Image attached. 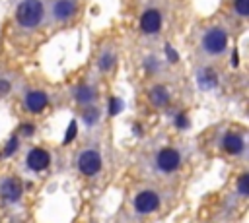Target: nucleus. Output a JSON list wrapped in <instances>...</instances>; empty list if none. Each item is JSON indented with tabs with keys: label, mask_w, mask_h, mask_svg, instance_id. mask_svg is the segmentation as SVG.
I'll use <instances>...</instances> for the list:
<instances>
[{
	"label": "nucleus",
	"mask_w": 249,
	"mask_h": 223,
	"mask_svg": "<svg viewBox=\"0 0 249 223\" xmlns=\"http://www.w3.org/2000/svg\"><path fill=\"white\" fill-rule=\"evenodd\" d=\"M45 6L41 0H23L16 10V19L23 29H33L43 21Z\"/></svg>",
	"instance_id": "obj_1"
},
{
	"label": "nucleus",
	"mask_w": 249,
	"mask_h": 223,
	"mask_svg": "<svg viewBox=\"0 0 249 223\" xmlns=\"http://www.w3.org/2000/svg\"><path fill=\"white\" fill-rule=\"evenodd\" d=\"M200 47H202V50L206 54L220 56L226 50V47H228V33H226V29L220 27V25H212L210 29H206L202 39H200Z\"/></svg>",
	"instance_id": "obj_2"
},
{
	"label": "nucleus",
	"mask_w": 249,
	"mask_h": 223,
	"mask_svg": "<svg viewBox=\"0 0 249 223\" xmlns=\"http://www.w3.org/2000/svg\"><path fill=\"white\" fill-rule=\"evenodd\" d=\"M101 155L95 149H84L78 157V171L84 176H93L101 171Z\"/></svg>",
	"instance_id": "obj_3"
},
{
	"label": "nucleus",
	"mask_w": 249,
	"mask_h": 223,
	"mask_svg": "<svg viewBox=\"0 0 249 223\" xmlns=\"http://www.w3.org/2000/svg\"><path fill=\"white\" fill-rule=\"evenodd\" d=\"M156 167L163 173H173L181 167V155L173 147H163L156 155Z\"/></svg>",
	"instance_id": "obj_4"
},
{
	"label": "nucleus",
	"mask_w": 249,
	"mask_h": 223,
	"mask_svg": "<svg viewBox=\"0 0 249 223\" xmlns=\"http://www.w3.org/2000/svg\"><path fill=\"white\" fill-rule=\"evenodd\" d=\"M160 207V196H158V192H154V190H142V192H138L136 194V198H134V209L138 211V213H152V211H156Z\"/></svg>",
	"instance_id": "obj_5"
},
{
	"label": "nucleus",
	"mask_w": 249,
	"mask_h": 223,
	"mask_svg": "<svg viewBox=\"0 0 249 223\" xmlns=\"http://www.w3.org/2000/svg\"><path fill=\"white\" fill-rule=\"evenodd\" d=\"M21 194H23V184L18 176H8L0 182V198L2 200L14 204L21 198Z\"/></svg>",
	"instance_id": "obj_6"
},
{
	"label": "nucleus",
	"mask_w": 249,
	"mask_h": 223,
	"mask_svg": "<svg viewBox=\"0 0 249 223\" xmlns=\"http://www.w3.org/2000/svg\"><path fill=\"white\" fill-rule=\"evenodd\" d=\"M25 165L31 171H45L51 165V155L43 147H33V149H29V153L25 157Z\"/></svg>",
	"instance_id": "obj_7"
},
{
	"label": "nucleus",
	"mask_w": 249,
	"mask_h": 223,
	"mask_svg": "<svg viewBox=\"0 0 249 223\" xmlns=\"http://www.w3.org/2000/svg\"><path fill=\"white\" fill-rule=\"evenodd\" d=\"M140 29H142L144 33H148V35L158 33V31L161 29V14H160V10L148 8V10L140 16Z\"/></svg>",
	"instance_id": "obj_8"
},
{
	"label": "nucleus",
	"mask_w": 249,
	"mask_h": 223,
	"mask_svg": "<svg viewBox=\"0 0 249 223\" xmlns=\"http://www.w3.org/2000/svg\"><path fill=\"white\" fill-rule=\"evenodd\" d=\"M76 0H54L51 14L56 21H66L76 14Z\"/></svg>",
	"instance_id": "obj_9"
},
{
	"label": "nucleus",
	"mask_w": 249,
	"mask_h": 223,
	"mask_svg": "<svg viewBox=\"0 0 249 223\" xmlns=\"http://www.w3.org/2000/svg\"><path fill=\"white\" fill-rule=\"evenodd\" d=\"M25 109L29 111V112H41L47 105H49V97L43 93V91H29L27 95H25Z\"/></svg>",
	"instance_id": "obj_10"
},
{
	"label": "nucleus",
	"mask_w": 249,
	"mask_h": 223,
	"mask_svg": "<svg viewBox=\"0 0 249 223\" xmlns=\"http://www.w3.org/2000/svg\"><path fill=\"white\" fill-rule=\"evenodd\" d=\"M222 147H224V151L230 153V155H239V153H243V149H245V142H243V138H241L239 134L228 132V134L224 136V140H222Z\"/></svg>",
	"instance_id": "obj_11"
},
{
	"label": "nucleus",
	"mask_w": 249,
	"mask_h": 223,
	"mask_svg": "<svg viewBox=\"0 0 249 223\" xmlns=\"http://www.w3.org/2000/svg\"><path fill=\"white\" fill-rule=\"evenodd\" d=\"M74 99H76V103L89 107L97 99V89L93 85H78L74 89Z\"/></svg>",
	"instance_id": "obj_12"
},
{
	"label": "nucleus",
	"mask_w": 249,
	"mask_h": 223,
	"mask_svg": "<svg viewBox=\"0 0 249 223\" xmlns=\"http://www.w3.org/2000/svg\"><path fill=\"white\" fill-rule=\"evenodd\" d=\"M148 97H150V103L156 105V107H165L167 101H169V93H167V89L163 85H154L150 89Z\"/></svg>",
	"instance_id": "obj_13"
},
{
	"label": "nucleus",
	"mask_w": 249,
	"mask_h": 223,
	"mask_svg": "<svg viewBox=\"0 0 249 223\" xmlns=\"http://www.w3.org/2000/svg\"><path fill=\"white\" fill-rule=\"evenodd\" d=\"M216 83H218V76H216V72L212 68L198 70V85L202 89H212Z\"/></svg>",
	"instance_id": "obj_14"
},
{
	"label": "nucleus",
	"mask_w": 249,
	"mask_h": 223,
	"mask_svg": "<svg viewBox=\"0 0 249 223\" xmlns=\"http://www.w3.org/2000/svg\"><path fill=\"white\" fill-rule=\"evenodd\" d=\"M82 118H84V122H86L88 126L95 124V122L99 120V109H97V107H93V105H89V107H88V109L84 111Z\"/></svg>",
	"instance_id": "obj_15"
},
{
	"label": "nucleus",
	"mask_w": 249,
	"mask_h": 223,
	"mask_svg": "<svg viewBox=\"0 0 249 223\" xmlns=\"http://www.w3.org/2000/svg\"><path fill=\"white\" fill-rule=\"evenodd\" d=\"M18 145H19V140H18V136H12V138L8 140V143L4 145V149L0 151V157H10L12 153H16Z\"/></svg>",
	"instance_id": "obj_16"
},
{
	"label": "nucleus",
	"mask_w": 249,
	"mask_h": 223,
	"mask_svg": "<svg viewBox=\"0 0 249 223\" xmlns=\"http://www.w3.org/2000/svg\"><path fill=\"white\" fill-rule=\"evenodd\" d=\"M113 62H115V56H113L111 52H103V56H101V60H99V68H101L103 72H109V70L113 68Z\"/></svg>",
	"instance_id": "obj_17"
},
{
	"label": "nucleus",
	"mask_w": 249,
	"mask_h": 223,
	"mask_svg": "<svg viewBox=\"0 0 249 223\" xmlns=\"http://www.w3.org/2000/svg\"><path fill=\"white\" fill-rule=\"evenodd\" d=\"M237 190L241 196H249V175H241L239 180H237Z\"/></svg>",
	"instance_id": "obj_18"
},
{
	"label": "nucleus",
	"mask_w": 249,
	"mask_h": 223,
	"mask_svg": "<svg viewBox=\"0 0 249 223\" xmlns=\"http://www.w3.org/2000/svg\"><path fill=\"white\" fill-rule=\"evenodd\" d=\"M233 10H235L241 17H245V16L249 14V0H233Z\"/></svg>",
	"instance_id": "obj_19"
},
{
	"label": "nucleus",
	"mask_w": 249,
	"mask_h": 223,
	"mask_svg": "<svg viewBox=\"0 0 249 223\" xmlns=\"http://www.w3.org/2000/svg\"><path fill=\"white\" fill-rule=\"evenodd\" d=\"M123 107H124V103L119 97H113L111 99V105H109V114H119L123 111Z\"/></svg>",
	"instance_id": "obj_20"
},
{
	"label": "nucleus",
	"mask_w": 249,
	"mask_h": 223,
	"mask_svg": "<svg viewBox=\"0 0 249 223\" xmlns=\"http://www.w3.org/2000/svg\"><path fill=\"white\" fill-rule=\"evenodd\" d=\"M76 136V120H72L70 124H68V130H66V138H64V142L68 143V142H72V138Z\"/></svg>",
	"instance_id": "obj_21"
},
{
	"label": "nucleus",
	"mask_w": 249,
	"mask_h": 223,
	"mask_svg": "<svg viewBox=\"0 0 249 223\" xmlns=\"http://www.w3.org/2000/svg\"><path fill=\"white\" fill-rule=\"evenodd\" d=\"M33 132H35V126L33 124H21V128H19V134L21 136H33Z\"/></svg>",
	"instance_id": "obj_22"
},
{
	"label": "nucleus",
	"mask_w": 249,
	"mask_h": 223,
	"mask_svg": "<svg viewBox=\"0 0 249 223\" xmlns=\"http://www.w3.org/2000/svg\"><path fill=\"white\" fill-rule=\"evenodd\" d=\"M10 89H12L10 81H8V80H0V97L8 95V93H10Z\"/></svg>",
	"instance_id": "obj_23"
},
{
	"label": "nucleus",
	"mask_w": 249,
	"mask_h": 223,
	"mask_svg": "<svg viewBox=\"0 0 249 223\" xmlns=\"http://www.w3.org/2000/svg\"><path fill=\"white\" fill-rule=\"evenodd\" d=\"M175 126H177V128H187V126H189L187 116H185V114H177V118H175Z\"/></svg>",
	"instance_id": "obj_24"
},
{
	"label": "nucleus",
	"mask_w": 249,
	"mask_h": 223,
	"mask_svg": "<svg viewBox=\"0 0 249 223\" xmlns=\"http://www.w3.org/2000/svg\"><path fill=\"white\" fill-rule=\"evenodd\" d=\"M165 54H167V58H169L171 62H177V60H179V56H177V52H175V48H171L169 45L165 47Z\"/></svg>",
	"instance_id": "obj_25"
}]
</instances>
